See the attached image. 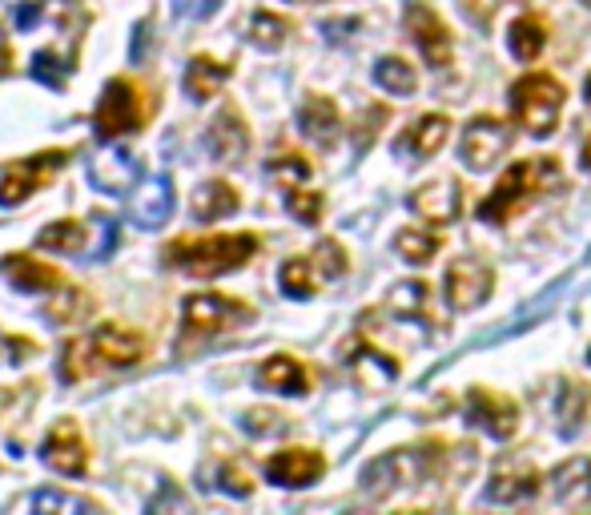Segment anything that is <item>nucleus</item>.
Wrapping results in <instances>:
<instances>
[{"mask_svg":"<svg viewBox=\"0 0 591 515\" xmlns=\"http://www.w3.org/2000/svg\"><path fill=\"white\" fill-rule=\"evenodd\" d=\"M238 206H242L238 189H233L230 182H221V177H214V182H206V186H197V194H194L197 222H221V218L238 213Z\"/></svg>","mask_w":591,"mask_h":515,"instance_id":"21","label":"nucleus"},{"mask_svg":"<svg viewBox=\"0 0 591 515\" xmlns=\"http://www.w3.org/2000/svg\"><path fill=\"white\" fill-rule=\"evenodd\" d=\"M374 81H379V89H386L394 97H411L418 89V73L403 57H383L374 65Z\"/></svg>","mask_w":591,"mask_h":515,"instance_id":"30","label":"nucleus"},{"mask_svg":"<svg viewBox=\"0 0 591 515\" xmlns=\"http://www.w3.org/2000/svg\"><path fill=\"white\" fill-rule=\"evenodd\" d=\"M314 274H318V270H314L310 258H291V262H282L278 282H282V291L291 294V298H314V291H318Z\"/></svg>","mask_w":591,"mask_h":515,"instance_id":"32","label":"nucleus"},{"mask_svg":"<svg viewBox=\"0 0 591 515\" xmlns=\"http://www.w3.org/2000/svg\"><path fill=\"white\" fill-rule=\"evenodd\" d=\"M94 339V354H97V366H138L145 354H150V339L133 327H121V322H101V327L89 335Z\"/></svg>","mask_w":591,"mask_h":515,"instance_id":"11","label":"nucleus"},{"mask_svg":"<svg viewBox=\"0 0 591 515\" xmlns=\"http://www.w3.org/2000/svg\"><path fill=\"white\" fill-rule=\"evenodd\" d=\"M298 125H302V133L314 141V145L330 150V145L338 141V129H342V113H338V106L330 101V97L310 94L298 109Z\"/></svg>","mask_w":591,"mask_h":515,"instance_id":"17","label":"nucleus"},{"mask_svg":"<svg viewBox=\"0 0 591 515\" xmlns=\"http://www.w3.org/2000/svg\"><path fill=\"white\" fill-rule=\"evenodd\" d=\"M588 363H591V351H588Z\"/></svg>","mask_w":591,"mask_h":515,"instance_id":"46","label":"nucleus"},{"mask_svg":"<svg viewBox=\"0 0 591 515\" xmlns=\"http://www.w3.org/2000/svg\"><path fill=\"white\" fill-rule=\"evenodd\" d=\"M491 291H495V270L479 258H455L447 266V306L467 315V310H479L488 303Z\"/></svg>","mask_w":591,"mask_h":515,"instance_id":"9","label":"nucleus"},{"mask_svg":"<svg viewBox=\"0 0 591 515\" xmlns=\"http://www.w3.org/2000/svg\"><path fill=\"white\" fill-rule=\"evenodd\" d=\"M245 431L250 435H278V431H286V419H282L278 410H250V415H245Z\"/></svg>","mask_w":591,"mask_h":515,"instance_id":"38","label":"nucleus"},{"mask_svg":"<svg viewBox=\"0 0 591 515\" xmlns=\"http://www.w3.org/2000/svg\"><path fill=\"white\" fill-rule=\"evenodd\" d=\"M394 310H406V315H423L430 306V286L427 282H403L391 298Z\"/></svg>","mask_w":591,"mask_h":515,"instance_id":"37","label":"nucleus"},{"mask_svg":"<svg viewBox=\"0 0 591 515\" xmlns=\"http://www.w3.org/2000/svg\"><path fill=\"white\" fill-rule=\"evenodd\" d=\"M551 182H559L556 157H527V162H515L507 174L499 177V186L491 189L488 198L479 201V218L491 226L511 222V218H515L535 194H544Z\"/></svg>","mask_w":591,"mask_h":515,"instance_id":"2","label":"nucleus"},{"mask_svg":"<svg viewBox=\"0 0 591 515\" xmlns=\"http://www.w3.org/2000/svg\"><path fill=\"white\" fill-rule=\"evenodd\" d=\"M588 4H591V0H588Z\"/></svg>","mask_w":591,"mask_h":515,"instance_id":"47","label":"nucleus"},{"mask_svg":"<svg viewBox=\"0 0 591 515\" xmlns=\"http://www.w3.org/2000/svg\"><path fill=\"white\" fill-rule=\"evenodd\" d=\"M270 174H274L282 186L291 189V186H298V182H306V177L314 174V165L306 162L302 153H278V157L270 162Z\"/></svg>","mask_w":591,"mask_h":515,"instance_id":"36","label":"nucleus"},{"mask_svg":"<svg viewBox=\"0 0 591 515\" xmlns=\"http://www.w3.org/2000/svg\"><path fill=\"white\" fill-rule=\"evenodd\" d=\"M36 17H41V4H21V9H17V24H21V29L36 24Z\"/></svg>","mask_w":591,"mask_h":515,"instance_id":"41","label":"nucleus"},{"mask_svg":"<svg viewBox=\"0 0 591 515\" xmlns=\"http://www.w3.org/2000/svg\"><path fill=\"white\" fill-rule=\"evenodd\" d=\"M41 463L57 475H69V480H81L89 471V443L81 435V423L77 419H57L48 427L45 443H41Z\"/></svg>","mask_w":591,"mask_h":515,"instance_id":"8","label":"nucleus"},{"mask_svg":"<svg viewBox=\"0 0 591 515\" xmlns=\"http://www.w3.org/2000/svg\"><path fill=\"white\" fill-rule=\"evenodd\" d=\"M559 504H588L591 500V459H571L551 475Z\"/></svg>","mask_w":591,"mask_h":515,"instance_id":"25","label":"nucleus"},{"mask_svg":"<svg viewBox=\"0 0 591 515\" xmlns=\"http://www.w3.org/2000/svg\"><path fill=\"white\" fill-rule=\"evenodd\" d=\"M583 169H591V138H588V145H583Z\"/></svg>","mask_w":591,"mask_h":515,"instance_id":"43","label":"nucleus"},{"mask_svg":"<svg viewBox=\"0 0 591 515\" xmlns=\"http://www.w3.org/2000/svg\"><path fill=\"white\" fill-rule=\"evenodd\" d=\"M588 101H591V77H588Z\"/></svg>","mask_w":591,"mask_h":515,"instance_id":"44","label":"nucleus"},{"mask_svg":"<svg viewBox=\"0 0 591 515\" xmlns=\"http://www.w3.org/2000/svg\"><path fill=\"white\" fill-rule=\"evenodd\" d=\"M302 4H314V0H302Z\"/></svg>","mask_w":591,"mask_h":515,"instance_id":"45","label":"nucleus"},{"mask_svg":"<svg viewBox=\"0 0 591 515\" xmlns=\"http://www.w3.org/2000/svg\"><path fill=\"white\" fill-rule=\"evenodd\" d=\"M326 459L314 447H286L278 456L266 459V480L278 487H310L314 480H322Z\"/></svg>","mask_w":591,"mask_h":515,"instance_id":"13","label":"nucleus"},{"mask_svg":"<svg viewBox=\"0 0 591 515\" xmlns=\"http://www.w3.org/2000/svg\"><path fill=\"white\" fill-rule=\"evenodd\" d=\"M544 480H539V471L535 468H503L491 475V487H488V500L491 504H519V500H532L539 495Z\"/></svg>","mask_w":591,"mask_h":515,"instance_id":"20","label":"nucleus"},{"mask_svg":"<svg viewBox=\"0 0 591 515\" xmlns=\"http://www.w3.org/2000/svg\"><path fill=\"white\" fill-rule=\"evenodd\" d=\"M157 113V97H150V89L133 77H113L97 97L94 109V133L101 141H117L138 133L145 121Z\"/></svg>","mask_w":591,"mask_h":515,"instance_id":"3","label":"nucleus"},{"mask_svg":"<svg viewBox=\"0 0 591 515\" xmlns=\"http://www.w3.org/2000/svg\"><path fill=\"white\" fill-rule=\"evenodd\" d=\"M89 182L109 189V194H121V189H129L138 182V162L129 153H105V157L94 162V169H89Z\"/></svg>","mask_w":591,"mask_h":515,"instance_id":"24","label":"nucleus"},{"mask_svg":"<svg viewBox=\"0 0 591 515\" xmlns=\"http://www.w3.org/2000/svg\"><path fill=\"white\" fill-rule=\"evenodd\" d=\"M258 383L266 391H278V395H306L310 391V371L294 354H270L266 363L258 366Z\"/></svg>","mask_w":591,"mask_h":515,"instance_id":"18","label":"nucleus"},{"mask_svg":"<svg viewBox=\"0 0 591 515\" xmlns=\"http://www.w3.org/2000/svg\"><path fill=\"white\" fill-rule=\"evenodd\" d=\"M97 371V354H94V339L81 335V339H69L65 351H61V379L65 383H81Z\"/></svg>","mask_w":591,"mask_h":515,"instance_id":"29","label":"nucleus"},{"mask_svg":"<svg viewBox=\"0 0 591 515\" xmlns=\"http://www.w3.org/2000/svg\"><path fill=\"white\" fill-rule=\"evenodd\" d=\"M218 483L230 495H250V492H254V475H250V471H242L238 463H226V468H221V475H218Z\"/></svg>","mask_w":591,"mask_h":515,"instance_id":"39","label":"nucleus"},{"mask_svg":"<svg viewBox=\"0 0 591 515\" xmlns=\"http://www.w3.org/2000/svg\"><path fill=\"white\" fill-rule=\"evenodd\" d=\"M57 298L48 303V318L53 322H81L85 315H89V306H94V298L81 291V286H65V291H53Z\"/></svg>","mask_w":591,"mask_h":515,"instance_id":"33","label":"nucleus"},{"mask_svg":"<svg viewBox=\"0 0 591 515\" xmlns=\"http://www.w3.org/2000/svg\"><path fill=\"white\" fill-rule=\"evenodd\" d=\"M250 318H254V306L218 291L189 294L186 303H182V327H186V335H226V330L242 327Z\"/></svg>","mask_w":591,"mask_h":515,"instance_id":"5","label":"nucleus"},{"mask_svg":"<svg viewBox=\"0 0 591 515\" xmlns=\"http://www.w3.org/2000/svg\"><path fill=\"white\" fill-rule=\"evenodd\" d=\"M12 69V45H9V36H4V29H0V77Z\"/></svg>","mask_w":591,"mask_h":515,"instance_id":"42","label":"nucleus"},{"mask_svg":"<svg viewBox=\"0 0 591 515\" xmlns=\"http://www.w3.org/2000/svg\"><path fill=\"white\" fill-rule=\"evenodd\" d=\"M0 278H9L17 291H29V294H41V291H57L61 282V270L41 262L33 254H4L0 262Z\"/></svg>","mask_w":591,"mask_h":515,"instance_id":"16","label":"nucleus"},{"mask_svg":"<svg viewBox=\"0 0 591 515\" xmlns=\"http://www.w3.org/2000/svg\"><path fill=\"white\" fill-rule=\"evenodd\" d=\"M507 41H511V53L519 61H535L547 45V21L535 17V12H527V17H519V21L511 24Z\"/></svg>","mask_w":591,"mask_h":515,"instance_id":"28","label":"nucleus"},{"mask_svg":"<svg viewBox=\"0 0 591 515\" xmlns=\"http://www.w3.org/2000/svg\"><path fill=\"white\" fill-rule=\"evenodd\" d=\"M411 210L418 218H427V226H447L463 213V189L455 186L451 177H439L430 186H418L411 194Z\"/></svg>","mask_w":591,"mask_h":515,"instance_id":"15","label":"nucleus"},{"mask_svg":"<svg viewBox=\"0 0 591 515\" xmlns=\"http://www.w3.org/2000/svg\"><path fill=\"white\" fill-rule=\"evenodd\" d=\"M69 162V150H45L29 157V162H12L0 177V206H21L36 194V189H45L53 177L65 169Z\"/></svg>","mask_w":591,"mask_h":515,"instance_id":"6","label":"nucleus"},{"mask_svg":"<svg viewBox=\"0 0 591 515\" xmlns=\"http://www.w3.org/2000/svg\"><path fill=\"white\" fill-rule=\"evenodd\" d=\"M563 101H568V89L551 73H527L523 81L511 85V113L532 138H547L559 125Z\"/></svg>","mask_w":591,"mask_h":515,"instance_id":"4","label":"nucleus"},{"mask_svg":"<svg viewBox=\"0 0 591 515\" xmlns=\"http://www.w3.org/2000/svg\"><path fill=\"white\" fill-rule=\"evenodd\" d=\"M36 512H45V507H77V512H85V507H94V504H85V500H69V495H61V492H41L33 500Z\"/></svg>","mask_w":591,"mask_h":515,"instance_id":"40","label":"nucleus"},{"mask_svg":"<svg viewBox=\"0 0 591 515\" xmlns=\"http://www.w3.org/2000/svg\"><path fill=\"white\" fill-rule=\"evenodd\" d=\"M467 419L475 423V427H483L491 439H511L515 427H519V407L507 395H499V391L475 386L467 395Z\"/></svg>","mask_w":591,"mask_h":515,"instance_id":"12","label":"nucleus"},{"mask_svg":"<svg viewBox=\"0 0 591 515\" xmlns=\"http://www.w3.org/2000/svg\"><path fill=\"white\" fill-rule=\"evenodd\" d=\"M394 250H398V258H406L411 266H427L430 258L442 250V238L435 234V230H427V226H406V230L394 234Z\"/></svg>","mask_w":591,"mask_h":515,"instance_id":"26","label":"nucleus"},{"mask_svg":"<svg viewBox=\"0 0 591 515\" xmlns=\"http://www.w3.org/2000/svg\"><path fill=\"white\" fill-rule=\"evenodd\" d=\"M230 73H233L230 61H218V57L197 53V57L186 65V77H182V85H186V94L194 97V101H209V97H218L221 85L230 81Z\"/></svg>","mask_w":591,"mask_h":515,"instance_id":"19","label":"nucleus"},{"mask_svg":"<svg viewBox=\"0 0 591 515\" xmlns=\"http://www.w3.org/2000/svg\"><path fill=\"white\" fill-rule=\"evenodd\" d=\"M258 234L242 230V234H206V238H174L162 250L165 266L186 270L189 278H221L242 270L250 258L258 254Z\"/></svg>","mask_w":591,"mask_h":515,"instance_id":"1","label":"nucleus"},{"mask_svg":"<svg viewBox=\"0 0 591 515\" xmlns=\"http://www.w3.org/2000/svg\"><path fill=\"white\" fill-rule=\"evenodd\" d=\"M169 213H174V186H169V177L145 182L141 194L133 198V218H138L141 226H162Z\"/></svg>","mask_w":591,"mask_h":515,"instance_id":"22","label":"nucleus"},{"mask_svg":"<svg viewBox=\"0 0 591 515\" xmlns=\"http://www.w3.org/2000/svg\"><path fill=\"white\" fill-rule=\"evenodd\" d=\"M322 194L318 189H302V186H291L286 189V210L298 218V222H306V226H318L322 222Z\"/></svg>","mask_w":591,"mask_h":515,"instance_id":"34","label":"nucleus"},{"mask_svg":"<svg viewBox=\"0 0 591 515\" xmlns=\"http://www.w3.org/2000/svg\"><path fill=\"white\" fill-rule=\"evenodd\" d=\"M406 33H411L418 53H423L427 65H435V69H447L455 61L451 29H447L439 12L430 9V4H423V0H411V4H406Z\"/></svg>","mask_w":591,"mask_h":515,"instance_id":"10","label":"nucleus"},{"mask_svg":"<svg viewBox=\"0 0 591 515\" xmlns=\"http://www.w3.org/2000/svg\"><path fill=\"white\" fill-rule=\"evenodd\" d=\"M447 138H451V121L442 118V113H427V118H418L415 125L406 129L403 145L415 157H435L447 145Z\"/></svg>","mask_w":591,"mask_h":515,"instance_id":"23","label":"nucleus"},{"mask_svg":"<svg viewBox=\"0 0 591 515\" xmlns=\"http://www.w3.org/2000/svg\"><path fill=\"white\" fill-rule=\"evenodd\" d=\"M36 246L41 250H57V254H81L89 246V226L77 222V218H65V222H53L36 234Z\"/></svg>","mask_w":591,"mask_h":515,"instance_id":"27","label":"nucleus"},{"mask_svg":"<svg viewBox=\"0 0 591 515\" xmlns=\"http://www.w3.org/2000/svg\"><path fill=\"white\" fill-rule=\"evenodd\" d=\"M291 29L294 24L286 21V17H278V12H254V21H250V45L258 48H282L286 41H291Z\"/></svg>","mask_w":591,"mask_h":515,"instance_id":"31","label":"nucleus"},{"mask_svg":"<svg viewBox=\"0 0 591 515\" xmlns=\"http://www.w3.org/2000/svg\"><path fill=\"white\" fill-rule=\"evenodd\" d=\"M206 150L218 157V162H242L245 150H250V125H245L242 109L238 106H221V113L209 121L206 129Z\"/></svg>","mask_w":591,"mask_h":515,"instance_id":"14","label":"nucleus"},{"mask_svg":"<svg viewBox=\"0 0 591 515\" xmlns=\"http://www.w3.org/2000/svg\"><path fill=\"white\" fill-rule=\"evenodd\" d=\"M515 141V129L503 118H491V113H479V118L467 121L463 141H459V153H463L467 169H491V165L511 150Z\"/></svg>","mask_w":591,"mask_h":515,"instance_id":"7","label":"nucleus"},{"mask_svg":"<svg viewBox=\"0 0 591 515\" xmlns=\"http://www.w3.org/2000/svg\"><path fill=\"white\" fill-rule=\"evenodd\" d=\"M310 262H314V270H318L322 278H342V274L350 270L347 250H342V242H335V238L318 242V246H314V254H310Z\"/></svg>","mask_w":591,"mask_h":515,"instance_id":"35","label":"nucleus"}]
</instances>
